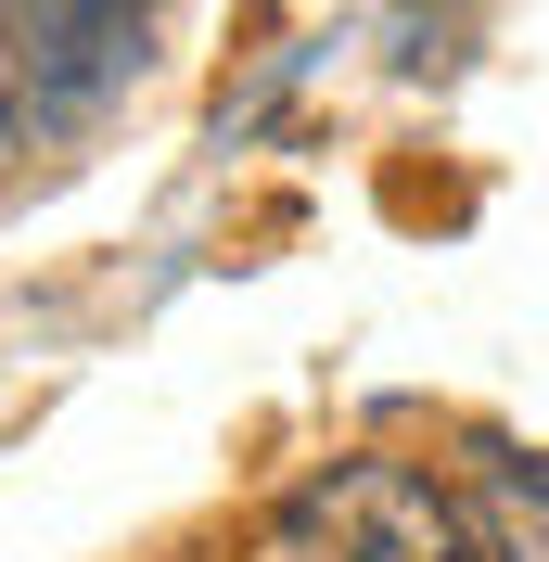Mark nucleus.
Segmentation results:
<instances>
[{
	"instance_id": "f257e3e1",
	"label": "nucleus",
	"mask_w": 549,
	"mask_h": 562,
	"mask_svg": "<svg viewBox=\"0 0 549 562\" xmlns=\"http://www.w3.org/2000/svg\"><path fill=\"white\" fill-rule=\"evenodd\" d=\"M281 562H485V525H473V486H447L422 460H320L307 486L269 512Z\"/></svg>"
},
{
	"instance_id": "7ed1b4c3",
	"label": "nucleus",
	"mask_w": 549,
	"mask_h": 562,
	"mask_svg": "<svg viewBox=\"0 0 549 562\" xmlns=\"http://www.w3.org/2000/svg\"><path fill=\"white\" fill-rule=\"evenodd\" d=\"M473 525H485V562H549V460L537 448L473 460Z\"/></svg>"
},
{
	"instance_id": "f03ea898",
	"label": "nucleus",
	"mask_w": 549,
	"mask_h": 562,
	"mask_svg": "<svg viewBox=\"0 0 549 562\" xmlns=\"http://www.w3.org/2000/svg\"><path fill=\"white\" fill-rule=\"evenodd\" d=\"M26 38V90L38 103H103L115 77H141V0H0Z\"/></svg>"
},
{
	"instance_id": "20e7f679",
	"label": "nucleus",
	"mask_w": 549,
	"mask_h": 562,
	"mask_svg": "<svg viewBox=\"0 0 549 562\" xmlns=\"http://www.w3.org/2000/svg\"><path fill=\"white\" fill-rule=\"evenodd\" d=\"M13 115H26V38H13V13H0V154H13Z\"/></svg>"
}]
</instances>
